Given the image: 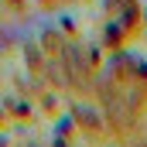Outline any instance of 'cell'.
I'll return each mask as SVG.
<instances>
[{
  "label": "cell",
  "instance_id": "6da1fadb",
  "mask_svg": "<svg viewBox=\"0 0 147 147\" xmlns=\"http://www.w3.org/2000/svg\"><path fill=\"white\" fill-rule=\"evenodd\" d=\"M75 116H79L89 130H96V127H99V113L92 110V106H86V103H79V106H75Z\"/></svg>",
  "mask_w": 147,
  "mask_h": 147
},
{
  "label": "cell",
  "instance_id": "7a4b0ae2",
  "mask_svg": "<svg viewBox=\"0 0 147 147\" xmlns=\"http://www.w3.org/2000/svg\"><path fill=\"white\" fill-rule=\"evenodd\" d=\"M24 58H28V65H31V72L41 75V69H45V62L38 58V48H24Z\"/></svg>",
  "mask_w": 147,
  "mask_h": 147
}]
</instances>
